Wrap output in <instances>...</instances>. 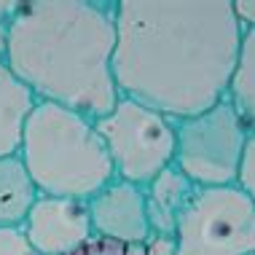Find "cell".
I'll list each match as a JSON object with an SVG mask.
<instances>
[{"instance_id": "7c38bea8", "label": "cell", "mask_w": 255, "mask_h": 255, "mask_svg": "<svg viewBox=\"0 0 255 255\" xmlns=\"http://www.w3.org/2000/svg\"><path fill=\"white\" fill-rule=\"evenodd\" d=\"M226 100L234 105L247 132L255 134V30L242 32L237 67H234Z\"/></svg>"}, {"instance_id": "8fae6325", "label": "cell", "mask_w": 255, "mask_h": 255, "mask_svg": "<svg viewBox=\"0 0 255 255\" xmlns=\"http://www.w3.org/2000/svg\"><path fill=\"white\" fill-rule=\"evenodd\" d=\"M38 196L40 194L19 153L0 158V229H22Z\"/></svg>"}, {"instance_id": "52a82bcc", "label": "cell", "mask_w": 255, "mask_h": 255, "mask_svg": "<svg viewBox=\"0 0 255 255\" xmlns=\"http://www.w3.org/2000/svg\"><path fill=\"white\" fill-rule=\"evenodd\" d=\"M22 231L40 255H73L94 239L86 202L59 196H38Z\"/></svg>"}, {"instance_id": "8992f818", "label": "cell", "mask_w": 255, "mask_h": 255, "mask_svg": "<svg viewBox=\"0 0 255 255\" xmlns=\"http://www.w3.org/2000/svg\"><path fill=\"white\" fill-rule=\"evenodd\" d=\"M177 255L255 253V204L237 185L196 188L175 229Z\"/></svg>"}, {"instance_id": "5b68a950", "label": "cell", "mask_w": 255, "mask_h": 255, "mask_svg": "<svg viewBox=\"0 0 255 255\" xmlns=\"http://www.w3.org/2000/svg\"><path fill=\"white\" fill-rule=\"evenodd\" d=\"M250 132L229 100L175 121V167L196 188L237 185L239 161Z\"/></svg>"}, {"instance_id": "d6986e66", "label": "cell", "mask_w": 255, "mask_h": 255, "mask_svg": "<svg viewBox=\"0 0 255 255\" xmlns=\"http://www.w3.org/2000/svg\"><path fill=\"white\" fill-rule=\"evenodd\" d=\"M8 49V24H0V57H5Z\"/></svg>"}, {"instance_id": "ba28073f", "label": "cell", "mask_w": 255, "mask_h": 255, "mask_svg": "<svg viewBox=\"0 0 255 255\" xmlns=\"http://www.w3.org/2000/svg\"><path fill=\"white\" fill-rule=\"evenodd\" d=\"M92 234L116 245H145L150 237L145 196L140 185L113 180L86 202Z\"/></svg>"}, {"instance_id": "277c9868", "label": "cell", "mask_w": 255, "mask_h": 255, "mask_svg": "<svg viewBox=\"0 0 255 255\" xmlns=\"http://www.w3.org/2000/svg\"><path fill=\"white\" fill-rule=\"evenodd\" d=\"M116 180L145 185L175 161V121L134 100L121 97L108 116L94 121Z\"/></svg>"}, {"instance_id": "9a60e30c", "label": "cell", "mask_w": 255, "mask_h": 255, "mask_svg": "<svg viewBox=\"0 0 255 255\" xmlns=\"http://www.w3.org/2000/svg\"><path fill=\"white\" fill-rule=\"evenodd\" d=\"M145 255H177L175 237L167 234H150L145 239Z\"/></svg>"}, {"instance_id": "3957f363", "label": "cell", "mask_w": 255, "mask_h": 255, "mask_svg": "<svg viewBox=\"0 0 255 255\" xmlns=\"http://www.w3.org/2000/svg\"><path fill=\"white\" fill-rule=\"evenodd\" d=\"M19 158L40 196L89 202L116 180L94 121L51 102H38L24 121Z\"/></svg>"}, {"instance_id": "30bf717a", "label": "cell", "mask_w": 255, "mask_h": 255, "mask_svg": "<svg viewBox=\"0 0 255 255\" xmlns=\"http://www.w3.org/2000/svg\"><path fill=\"white\" fill-rule=\"evenodd\" d=\"M35 105V94L11 73L5 57H0V158L19 153L24 121Z\"/></svg>"}, {"instance_id": "4fadbf2b", "label": "cell", "mask_w": 255, "mask_h": 255, "mask_svg": "<svg viewBox=\"0 0 255 255\" xmlns=\"http://www.w3.org/2000/svg\"><path fill=\"white\" fill-rule=\"evenodd\" d=\"M237 188L255 204V134L247 137L242 161H239V175H237Z\"/></svg>"}, {"instance_id": "ffe728a7", "label": "cell", "mask_w": 255, "mask_h": 255, "mask_svg": "<svg viewBox=\"0 0 255 255\" xmlns=\"http://www.w3.org/2000/svg\"><path fill=\"white\" fill-rule=\"evenodd\" d=\"M124 255H145V245H127Z\"/></svg>"}, {"instance_id": "7a4b0ae2", "label": "cell", "mask_w": 255, "mask_h": 255, "mask_svg": "<svg viewBox=\"0 0 255 255\" xmlns=\"http://www.w3.org/2000/svg\"><path fill=\"white\" fill-rule=\"evenodd\" d=\"M116 3L27 0L8 24L5 62L38 102L97 121L121 100L113 78Z\"/></svg>"}, {"instance_id": "44dd1931", "label": "cell", "mask_w": 255, "mask_h": 255, "mask_svg": "<svg viewBox=\"0 0 255 255\" xmlns=\"http://www.w3.org/2000/svg\"><path fill=\"white\" fill-rule=\"evenodd\" d=\"M250 255H255V253H250Z\"/></svg>"}, {"instance_id": "ac0fdd59", "label": "cell", "mask_w": 255, "mask_h": 255, "mask_svg": "<svg viewBox=\"0 0 255 255\" xmlns=\"http://www.w3.org/2000/svg\"><path fill=\"white\" fill-rule=\"evenodd\" d=\"M22 3H11V0H0V24H11V19L16 16Z\"/></svg>"}, {"instance_id": "e0dca14e", "label": "cell", "mask_w": 255, "mask_h": 255, "mask_svg": "<svg viewBox=\"0 0 255 255\" xmlns=\"http://www.w3.org/2000/svg\"><path fill=\"white\" fill-rule=\"evenodd\" d=\"M231 8L242 30H255V0H231Z\"/></svg>"}, {"instance_id": "9c48e42d", "label": "cell", "mask_w": 255, "mask_h": 255, "mask_svg": "<svg viewBox=\"0 0 255 255\" xmlns=\"http://www.w3.org/2000/svg\"><path fill=\"white\" fill-rule=\"evenodd\" d=\"M194 194H196V185L191 183L175 164H169L167 169L158 172L153 180L142 188L150 234L175 237L177 220H180L183 210L188 207Z\"/></svg>"}, {"instance_id": "2e32d148", "label": "cell", "mask_w": 255, "mask_h": 255, "mask_svg": "<svg viewBox=\"0 0 255 255\" xmlns=\"http://www.w3.org/2000/svg\"><path fill=\"white\" fill-rule=\"evenodd\" d=\"M73 255H124V245H116V242H108V239L94 237L92 242H86L81 250H75Z\"/></svg>"}, {"instance_id": "6da1fadb", "label": "cell", "mask_w": 255, "mask_h": 255, "mask_svg": "<svg viewBox=\"0 0 255 255\" xmlns=\"http://www.w3.org/2000/svg\"><path fill=\"white\" fill-rule=\"evenodd\" d=\"M119 94L172 121L229 94L242 27L231 0H116Z\"/></svg>"}, {"instance_id": "5bb4252c", "label": "cell", "mask_w": 255, "mask_h": 255, "mask_svg": "<svg viewBox=\"0 0 255 255\" xmlns=\"http://www.w3.org/2000/svg\"><path fill=\"white\" fill-rule=\"evenodd\" d=\"M0 255H40L22 229H0Z\"/></svg>"}]
</instances>
